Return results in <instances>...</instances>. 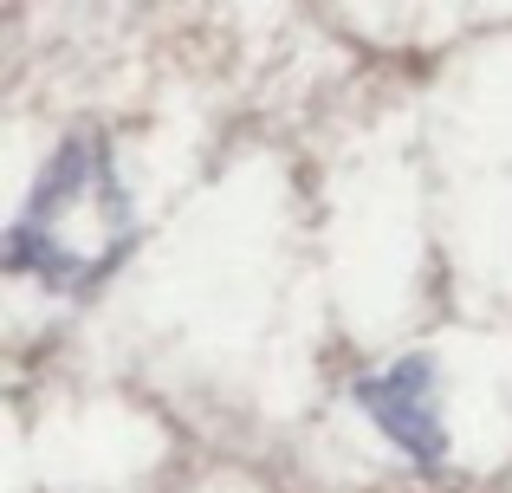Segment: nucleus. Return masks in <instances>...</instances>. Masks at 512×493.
Returning <instances> with one entry per match:
<instances>
[{"label":"nucleus","instance_id":"nucleus-2","mask_svg":"<svg viewBox=\"0 0 512 493\" xmlns=\"http://www.w3.org/2000/svg\"><path fill=\"white\" fill-rule=\"evenodd\" d=\"M357 409H370L376 429L422 468H441L448 429H441V396H435V357H402L383 377L357 383Z\"/></svg>","mask_w":512,"mask_h":493},{"label":"nucleus","instance_id":"nucleus-1","mask_svg":"<svg viewBox=\"0 0 512 493\" xmlns=\"http://www.w3.org/2000/svg\"><path fill=\"white\" fill-rule=\"evenodd\" d=\"M130 241H137V215H130V195L117 189L111 143L98 130H78L39 169L33 202L20 208L7 234V266L33 273L46 292L85 299L91 286L117 273Z\"/></svg>","mask_w":512,"mask_h":493}]
</instances>
